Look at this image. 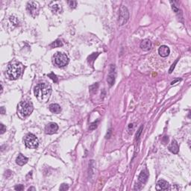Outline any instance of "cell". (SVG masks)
<instances>
[{
  "label": "cell",
  "instance_id": "ac0fdd59",
  "mask_svg": "<svg viewBox=\"0 0 191 191\" xmlns=\"http://www.w3.org/2000/svg\"><path fill=\"white\" fill-rule=\"evenodd\" d=\"M62 46H63V43H62L60 40H57L53 42V43L50 45V47H52V48H56V47H62Z\"/></svg>",
  "mask_w": 191,
  "mask_h": 191
},
{
  "label": "cell",
  "instance_id": "8fae6325",
  "mask_svg": "<svg viewBox=\"0 0 191 191\" xmlns=\"http://www.w3.org/2000/svg\"><path fill=\"white\" fill-rule=\"evenodd\" d=\"M158 53L161 57L163 58H166L167 56L169 55V53H170V50H169V48L167 46H161L160 47L159 49H158Z\"/></svg>",
  "mask_w": 191,
  "mask_h": 191
},
{
  "label": "cell",
  "instance_id": "d6986e66",
  "mask_svg": "<svg viewBox=\"0 0 191 191\" xmlns=\"http://www.w3.org/2000/svg\"><path fill=\"white\" fill-rule=\"evenodd\" d=\"M48 76L54 82H58V78H57V76H56L53 73V72H51V73H49V74L48 75Z\"/></svg>",
  "mask_w": 191,
  "mask_h": 191
},
{
  "label": "cell",
  "instance_id": "3957f363",
  "mask_svg": "<svg viewBox=\"0 0 191 191\" xmlns=\"http://www.w3.org/2000/svg\"><path fill=\"white\" fill-rule=\"evenodd\" d=\"M33 104L29 100L22 101L18 105V112L22 117H28L33 112Z\"/></svg>",
  "mask_w": 191,
  "mask_h": 191
},
{
  "label": "cell",
  "instance_id": "83f0119b",
  "mask_svg": "<svg viewBox=\"0 0 191 191\" xmlns=\"http://www.w3.org/2000/svg\"><path fill=\"white\" fill-rule=\"evenodd\" d=\"M28 190H35V188H28Z\"/></svg>",
  "mask_w": 191,
  "mask_h": 191
},
{
  "label": "cell",
  "instance_id": "7402d4cb",
  "mask_svg": "<svg viewBox=\"0 0 191 191\" xmlns=\"http://www.w3.org/2000/svg\"><path fill=\"white\" fill-rule=\"evenodd\" d=\"M16 190H24V187L22 185V184H19V185H17L14 188Z\"/></svg>",
  "mask_w": 191,
  "mask_h": 191
},
{
  "label": "cell",
  "instance_id": "2e32d148",
  "mask_svg": "<svg viewBox=\"0 0 191 191\" xmlns=\"http://www.w3.org/2000/svg\"><path fill=\"white\" fill-rule=\"evenodd\" d=\"M49 108V110L52 113H59L61 111V108L59 105L58 104H51Z\"/></svg>",
  "mask_w": 191,
  "mask_h": 191
},
{
  "label": "cell",
  "instance_id": "8992f818",
  "mask_svg": "<svg viewBox=\"0 0 191 191\" xmlns=\"http://www.w3.org/2000/svg\"><path fill=\"white\" fill-rule=\"evenodd\" d=\"M26 10L28 12L32 17H35L37 16L40 11V5L38 2H34V1H30L27 3L26 5Z\"/></svg>",
  "mask_w": 191,
  "mask_h": 191
},
{
  "label": "cell",
  "instance_id": "9a60e30c",
  "mask_svg": "<svg viewBox=\"0 0 191 191\" xmlns=\"http://www.w3.org/2000/svg\"><path fill=\"white\" fill-rule=\"evenodd\" d=\"M28 158H26V156H24L23 155L20 154L18 155V157L17 158V160H16V162L18 165L20 166H23L24 164H26L27 162H28Z\"/></svg>",
  "mask_w": 191,
  "mask_h": 191
},
{
  "label": "cell",
  "instance_id": "7a4b0ae2",
  "mask_svg": "<svg viewBox=\"0 0 191 191\" xmlns=\"http://www.w3.org/2000/svg\"><path fill=\"white\" fill-rule=\"evenodd\" d=\"M24 70V66L20 62L13 61L7 65L6 69V76L9 79L16 80L20 78Z\"/></svg>",
  "mask_w": 191,
  "mask_h": 191
},
{
  "label": "cell",
  "instance_id": "cb8c5ba5",
  "mask_svg": "<svg viewBox=\"0 0 191 191\" xmlns=\"http://www.w3.org/2000/svg\"><path fill=\"white\" fill-rule=\"evenodd\" d=\"M0 132H1V134H2L5 132H6V128L5 127V126H4L3 124H1V131H0Z\"/></svg>",
  "mask_w": 191,
  "mask_h": 191
},
{
  "label": "cell",
  "instance_id": "4fadbf2b",
  "mask_svg": "<svg viewBox=\"0 0 191 191\" xmlns=\"http://www.w3.org/2000/svg\"><path fill=\"white\" fill-rule=\"evenodd\" d=\"M169 150L173 154H177L179 151V146H178V143L175 140H173L171 142L170 145L169 146Z\"/></svg>",
  "mask_w": 191,
  "mask_h": 191
},
{
  "label": "cell",
  "instance_id": "ba28073f",
  "mask_svg": "<svg viewBox=\"0 0 191 191\" xmlns=\"http://www.w3.org/2000/svg\"><path fill=\"white\" fill-rule=\"evenodd\" d=\"M58 130V126L55 123H50L45 127V132L47 134H53Z\"/></svg>",
  "mask_w": 191,
  "mask_h": 191
},
{
  "label": "cell",
  "instance_id": "d4e9b609",
  "mask_svg": "<svg viewBox=\"0 0 191 191\" xmlns=\"http://www.w3.org/2000/svg\"><path fill=\"white\" fill-rule=\"evenodd\" d=\"M141 188H142V185H140V184H136V185H135V187H134V190H140L141 189Z\"/></svg>",
  "mask_w": 191,
  "mask_h": 191
},
{
  "label": "cell",
  "instance_id": "52a82bcc",
  "mask_svg": "<svg viewBox=\"0 0 191 191\" xmlns=\"http://www.w3.org/2000/svg\"><path fill=\"white\" fill-rule=\"evenodd\" d=\"M128 18H129V13H128L127 7H125L124 5H122L120 10H119V20H118L119 25L123 26L124 24H126L127 21L128 20Z\"/></svg>",
  "mask_w": 191,
  "mask_h": 191
},
{
  "label": "cell",
  "instance_id": "603a6c76",
  "mask_svg": "<svg viewBox=\"0 0 191 191\" xmlns=\"http://www.w3.org/2000/svg\"><path fill=\"white\" fill-rule=\"evenodd\" d=\"M97 123H98V122H97V123L95 122V123H92L90 126V130H94L95 128H97Z\"/></svg>",
  "mask_w": 191,
  "mask_h": 191
},
{
  "label": "cell",
  "instance_id": "9c48e42d",
  "mask_svg": "<svg viewBox=\"0 0 191 191\" xmlns=\"http://www.w3.org/2000/svg\"><path fill=\"white\" fill-rule=\"evenodd\" d=\"M49 8L51 11L54 13H61L62 11V6L61 4L59 2H51L49 3Z\"/></svg>",
  "mask_w": 191,
  "mask_h": 191
},
{
  "label": "cell",
  "instance_id": "30bf717a",
  "mask_svg": "<svg viewBox=\"0 0 191 191\" xmlns=\"http://www.w3.org/2000/svg\"><path fill=\"white\" fill-rule=\"evenodd\" d=\"M169 184L167 181L165 180H160L158 181V183H157V185H156V189L158 190H169Z\"/></svg>",
  "mask_w": 191,
  "mask_h": 191
},
{
  "label": "cell",
  "instance_id": "277c9868",
  "mask_svg": "<svg viewBox=\"0 0 191 191\" xmlns=\"http://www.w3.org/2000/svg\"><path fill=\"white\" fill-rule=\"evenodd\" d=\"M53 63L59 67L67 66L69 63V58L67 55L62 52H56L52 58Z\"/></svg>",
  "mask_w": 191,
  "mask_h": 191
},
{
  "label": "cell",
  "instance_id": "e0dca14e",
  "mask_svg": "<svg viewBox=\"0 0 191 191\" xmlns=\"http://www.w3.org/2000/svg\"><path fill=\"white\" fill-rule=\"evenodd\" d=\"M148 173H147L146 171H142L139 175V182H140L141 184H144V183L146 182L147 179H148Z\"/></svg>",
  "mask_w": 191,
  "mask_h": 191
},
{
  "label": "cell",
  "instance_id": "44dd1931",
  "mask_svg": "<svg viewBox=\"0 0 191 191\" xmlns=\"http://www.w3.org/2000/svg\"><path fill=\"white\" fill-rule=\"evenodd\" d=\"M69 189V187L67 184H63L60 187V190H67Z\"/></svg>",
  "mask_w": 191,
  "mask_h": 191
},
{
  "label": "cell",
  "instance_id": "484cf974",
  "mask_svg": "<svg viewBox=\"0 0 191 191\" xmlns=\"http://www.w3.org/2000/svg\"><path fill=\"white\" fill-rule=\"evenodd\" d=\"M176 63H177V61L175 62L174 64L172 65V67H171L170 70H169V73H171V72H172V71H173V69H174V67H175V65L176 64Z\"/></svg>",
  "mask_w": 191,
  "mask_h": 191
},
{
  "label": "cell",
  "instance_id": "7c38bea8",
  "mask_svg": "<svg viewBox=\"0 0 191 191\" xmlns=\"http://www.w3.org/2000/svg\"><path fill=\"white\" fill-rule=\"evenodd\" d=\"M140 48L144 51L150 50L152 48V43L148 39L143 40L140 43Z\"/></svg>",
  "mask_w": 191,
  "mask_h": 191
},
{
  "label": "cell",
  "instance_id": "4316f807",
  "mask_svg": "<svg viewBox=\"0 0 191 191\" xmlns=\"http://www.w3.org/2000/svg\"><path fill=\"white\" fill-rule=\"evenodd\" d=\"M1 113H2V114H5V110L4 107L1 108Z\"/></svg>",
  "mask_w": 191,
  "mask_h": 191
},
{
  "label": "cell",
  "instance_id": "6da1fadb",
  "mask_svg": "<svg viewBox=\"0 0 191 191\" xmlns=\"http://www.w3.org/2000/svg\"><path fill=\"white\" fill-rule=\"evenodd\" d=\"M34 95L40 102H45L48 100L52 93V87L47 83L37 84L34 90Z\"/></svg>",
  "mask_w": 191,
  "mask_h": 191
},
{
  "label": "cell",
  "instance_id": "ffe728a7",
  "mask_svg": "<svg viewBox=\"0 0 191 191\" xmlns=\"http://www.w3.org/2000/svg\"><path fill=\"white\" fill-rule=\"evenodd\" d=\"M68 5L71 8H75L77 6V2L76 1H68Z\"/></svg>",
  "mask_w": 191,
  "mask_h": 191
},
{
  "label": "cell",
  "instance_id": "5bb4252c",
  "mask_svg": "<svg viewBox=\"0 0 191 191\" xmlns=\"http://www.w3.org/2000/svg\"><path fill=\"white\" fill-rule=\"evenodd\" d=\"M114 80H115V72H114V67H113V65H111V69L110 70L109 75L108 77V83L110 84V85L112 86L114 83Z\"/></svg>",
  "mask_w": 191,
  "mask_h": 191
},
{
  "label": "cell",
  "instance_id": "5b68a950",
  "mask_svg": "<svg viewBox=\"0 0 191 191\" xmlns=\"http://www.w3.org/2000/svg\"><path fill=\"white\" fill-rule=\"evenodd\" d=\"M25 145L29 148H36L39 145V140L33 134H28L24 138Z\"/></svg>",
  "mask_w": 191,
  "mask_h": 191
}]
</instances>
